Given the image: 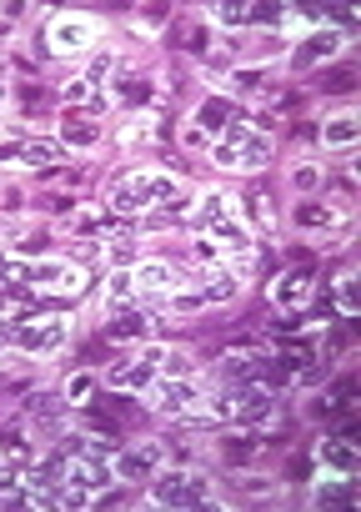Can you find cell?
<instances>
[{
    "instance_id": "cell-1",
    "label": "cell",
    "mask_w": 361,
    "mask_h": 512,
    "mask_svg": "<svg viewBox=\"0 0 361 512\" xmlns=\"http://www.w3.org/2000/svg\"><path fill=\"white\" fill-rule=\"evenodd\" d=\"M196 226H201L206 241H216L226 272H236V277L246 282V272L256 267V241H251L246 216H236V201H231L226 191H206L201 206H196Z\"/></svg>"
},
{
    "instance_id": "cell-2",
    "label": "cell",
    "mask_w": 361,
    "mask_h": 512,
    "mask_svg": "<svg viewBox=\"0 0 361 512\" xmlns=\"http://www.w3.org/2000/svg\"><path fill=\"white\" fill-rule=\"evenodd\" d=\"M86 287V267H66V262H51V256H11L0 251V292H81Z\"/></svg>"
},
{
    "instance_id": "cell-3",
    "label": "cell",
    "mask_w": 361,
    "mask_h": 512,
    "mask_svg": "<svg viewBox=\"0 0 361 512\" xmlns=\"http://www.w3.org/2000/svg\"><path fill=\"white\" fill-rule=\"evenodd\" d=\"M106 196H111V211L116 216H141V211H161L166 201H176L181 196V181L171 171H161V166H146V171L116 176Z\"/></svg>"
},
{
    "instance_id": "cell-4",
    "label": "cell",
    "mask_w": 361,
    "mask_h": 512,
    "mask_svg": "<svg viewBox=\"0 0 361 512\" xmlns=\"http://www.w3.org/2000/svg\"><path fill=\"white\" fill-rule=\"evenodd\" d=\"M146 402L151 412L161 417H176V422H191V427H216V412H211V387H201L196 377H156L146 387Z\"/></svg>"
},
{
    "instance_id": "cell-5",
    "label": "cell",
    "mask_w": 361,
    "mask_h": 512,
    "mask_svg": "<svg viewBox=\"0 0 361 512\" xmlns=\"http://www.w3.org/2000/svg\"><path fill=\"white\" fill-rule=\"evenodd\" d=\"M151 507L196 512V507H221V497H216V487L201 467H161L151 477Z\"/></svg>"
},
{
    "instance_id": "cell-6",
    "label": "cell",
    "mask_w": 361,
    "mask_h": 512,
    "mask_svg": "<svg viewBox=\"0 0 361 512\" xmlns=\"http://www.w3.org/2000/svg\"><path fill=\"white\" fill-rule=\"evenodd\" d=\"M206 156L221 171H261L271 161V136L261 126H251V121H231L226 136L206 146Z\"/></svg>"
},
{
    "instance_id": "cell-7",
    "label": "cell",
    "mask_w": 361,
    "mask_h": 512,
    "mask_svg": "<svg viewBox=\"0 0 361 512\" xmlns=\"http://www.w3.org/2000/svg\"><path fill=\"white\" fill-rule=\"evenodd\" d=\"M66 342H71L66 317H26L11 332V352H21V357H56Z\"/></svg>"
},
{
    "instance_id": "cell-8",
    "label": "cell",
    "mask_w": 361,
    "mask_h": 512,
    "mask_svg": "<svg viewBox=\"0 0 361 512\" xmlns=\"http://www.w3.org/2000/svg\"><path fill=\"white\" fill-rule=\"evenodd\" d=\"M231 121H241V106L231 101V96H206L196 111H191V121H186V146H211V141H221L226 136V126Z\"/></svg>"
},
{
    "instance_id": "cell-9",
    "label": "cell",
    "mask_w": 361,
    "mask_h": 512,
    "mask_svg": "<svg viewBox=\"0 0 361 512\" xmlns=\"http://www.w3.org/2000/svg\"><path fill=\"white\" fill-rule=\"evenodd\" d=\"M346 51V31H336V26H316L301 46H296V56H291V71H311V66H326V61H336Z\"/></svg>"
},
{
    "instance_id": "cell-10",
    "label": "cell",
    "mask_w": 361,
    "mask_h": 512,
    "mask_svg": "<svg viewBox=\"0 0 361 512\" xmlns=\"http://www.w3.org/2000/svg\"><path fill=\"white\" fill-rule=\"evenodd\" d=\"M91 41H96V21L91 16L66 11V16L51 21V51L56 56H81V51H91Z\"/></svg>"
},
{
    "instance_id": "cell-11",
    "label": "cell",
    "mask_w": 361,
    "mask_h": 512,
    "mask_svg": "<svg viewBox=\"0 0 361 512\" xmlns=\"http://www.w3.org/2000/svg\"><path fill=\"white\" fill-rule=\"evenodd\" d=\"M56 156H61V146L46 141V136H16V141L0 146V161H6V166H31V171L56 166Z\"/></svg>"
},
{
    "instance_id": "cell-12",
    "label": "cell",
    "mask_w": 361,
    "mask_h": 512,
    "mask_svg": "<svg viewBox=\"0 0 361 512\" xmlns=\"http://www.w3.org/2000/svg\"><path fill=\"white\" fill-rule=\"evenodd\" d=\"M161 377V347H151L146 357H136V362H126V367H116L106 382L116 387V392H136V397H146V387Z\"/></svg>"
},
{
    "instance_id": "cell-13",
    "label": "cell",
    "mask_w": 361,
    "mask_h": 512,
    "mask_svg": "<svg viewBox=\"0 0 361 512\" xmlns=\"http://www.w3.org/2000/svg\"><path fill=\"white\" fill-rule=\"evenodd\" d=\"M131 277H136L141 307H151L156 297H171V292H181V277H176V267H166V262H141V267H131Z\"/></svg>"
},
{
    "instance_id": "cell-14",
    "label": "cell",
    "mask_w": 361,
    "mask_h": 512,
    "mask_svg": "<svg viewBox=\"0 0 361 512\" xmlns=\"http://www.w3.org/2000/svg\"><path fill=\"white\" fill-rule=\"evenodd\" d=\"M161 447L156 442H141V447H131V452H116V482H151L156 472H161Z\"/></svg>"
},
{
    "instance_id": "cell-15",
    "label": "cell",
    "mask_w": 361,
    "mask_h": 512,
    "mask_svg": "<svg viewBox=\"0 0 361 512\" xmlns=\"http://www.w3.org/2000/svg\"><path fill=\"white\" fill-rule=\"evenodd\" d=\"M311 287H316V277H311V267H296V272H281V277L271 282V302H276L281 312H301V307H306V297H311Z\"/></svg>"
},
{
    "instance_id": "cell-16",
    "label": "cell",
    "mask_w": 361,
    "mask_h": 512,
    "mask_svg": "<svg viewBox=\"0 0 361 512\" xmlns=\"http://www.w3.org/2000/svg\"><path fill=\"white\" fill-rule=\"evenodd\" d=\"M151 327H156V317H151L146 307H131V312H111L106 337H111V342H121V347H131V342H146V337H151Z\"/></svg>"
},
{
    "instance_id": "cell-17",
    "label": "cell",
    "mask_w": 361,
    "mask_h": 512,
    "mask_svg": "<svg viewBox=\"0 0 361 512\" xmlns=\"http://www.w3.org/2000/svg\"><path fill=\"white\" fill-rule=\"evenodd\" d=\"M356 136H361V116H356V111H331V116L321 121V146H326V151H351Z\"/></svg>"
},
{
    "instance_id": "cell-18",
    "label": "cell",
    "mask_w": 361,
    "mask_h": 512,
    "mask_svg": "<svg viewBox=\"0 0 361 512\" xmlns=\"http://www.w3.org/2000/svg\"><path fill=\"white\" fill-rule=\"evenodd\" d=\"M311 502H316V507H351V502H356V477H346V472H321L316 487H311Z\"/></svg>"
},
{
    "instance_id": "cell-19",
    "label": "cell",
    "mask_w": 361,
    "mask_h": 512,
    "mask_svg": "<svg viewBox=\"0 0 361 512\" xmlns=\"http://www.w3.org/2000/svg\"><path fill=\"white\" fill-rule=\"evenodd\" d=\"M316 462H321V472H346V477H356L361 452H356L346 437H326V442L316 447Z\"/></svg>"
},
{
    "instance_id": "cell-20",
    "label": "cell",
    "mask_w": 361,
    "mask_h": 512,
    "mask_svg": "<svg viewBox=\"0 0 361 512\" xmlns=\"http://www.w3.org/2000/svg\"><path fill=\"white\" fill-rule=\"evenodd\" d=\"M96 141H101V126L91 116H66L61 121V146L66 151H91Z\"/></svg>"
},
{
    "instance_id": "cell-21",
    "label": "cell",
    "mask_w": 361,
    "mask_h": 512,
    "mask_svg": "<svg viewBox=\"0 0 361 512\" xmlns=\"http://www.w3.org/2000/svg\"><path fill=\"white\" fill-rule=\"evenodd\" d=\"M106 307H111V312H131V307H141V292H136L131 267H121V272L106 282Z\"/></svg>"
},
{
    "instance_id": "cell-22",
    "label": "cell",
    "mask_w": 361,
    "mask_h": 512,
    "mask_svg": "<svg viewBox=\"0 0 361 512\" xmlns=\"http://www.w3.org/2000/svg\"><path fill=\"white\" fill-rule=\"evenodd\" d=\"M0 457H6L11 467H26L36 457V442L21 432V427H0Z\"/></svg>"
},
{
    "instance_id": "cell-23",
    "label": "cell",
    "mask_w": 361,
    "mask_h": 512,
    "mask_svg": "<svg viewBox=\"0 0 361 512\" xmlns=\"http://www.w3.org/2000/svg\"><path fill=\"white\" fill-rule=\"evenodd\" d=\"M96 256H101V262H111V267H131V256H136V231L106 236V241L96 246Z\"/></svg>"
},
{
    "instance_id": "cell-24",
    "label": "cell",
    "mask_w": 361,
    "mask_h": 512,
    "mask_svg": "<svg viewBox=\"0 0 361 512\" xmlns=\"http://www.w3.org/2000/svg\"><path fill=\"white\" fill-rule=\"evenodd\" d=\"M111 96H116L121 111H146V106H151V86H146V81H121V76H116V81H111Z\"/></svg>"
},
{
    "instance_id": "cell-25",
    "label": "cell",
    "mask_w": 361,
    "mask_h": 512,
    "mask_svg": "<svg viewBox=\"0 0 361 512\" xmlns=\"http://www.w3.org/2000/svg\"><path fill=\"white\" fill-rule=\"evenodd\" d=\"M336 312H341V317H356V312H361V282H356L351 267L336 277Z\"/></svg>"
},
{
    "instance_id": "cell-26",
    "label": "cell",
    "mask_w": 361,
    "mask_h": 512,
    "mask_svg": "<svg viewBox=\"0 0 361 512\" xmlns=\"http://www.w3.org/2000/svg\"><path fill=\"white\" fill-rule=\"evenodd\" d=\"M221 31H236V26H256V6H211L206 11Z\"/></svg>"
},
{
    "instance_id": "cell-27",
    "label": "cell",
    "mask_w": 361,
    "mask_h": 512,
    "mask_svg": "<svg viewBox=\"0 0 361 512\" xmlns=\"http://www.w3.org/2000/svg\"><path fill=\"white\" fill-rule=\"evenodd\" d=\"M296 221H301L306 231H336V226H346V221H341V211H331V206H321V211H316V206H306Z\"/></svg>"
},
{
    "instance_id": "cell-28",
    "label": "cell",
    "mask_w": 361,
    "mask_h": 512,
    "mask_svg": "<svg viewBox=\"0 0 361 512\" xmlns=\"http://www.w3.org/2000/svg\"><path fill=\"white\" fill-rule=\"evenodd\" d=\"M96 397V377L91 372H71L66 377V402H91Z\"/></svg>"
},
{
    "instance_id": "cell-29",
    "label": "cell",
    "mask_w": 361,
    "mask_h": 512,
    "mask_svg": "<svg viewBox=\"0 0 361 512\" xmlns=\"http://www.w3.org/2000/svg\"><path fill=\"white\" fill-rule=\"evenodd\" d=\"M116 66H121V61H116V51H96V56H91V71H86V81H91V86H101L106 76H116Z\"/></svg>"
},
{
    "instance_id": "cell-30",
    "label": "cell",
    "mask_w": 361,
    "mask_h": 512,
    "mask_svg": "<svg viewBox=\"0 0 361 512\" xmlns=\"http://www.w3.org/2000/svg\"><path fill=\"white\" fill-rule=\"evenodd\" d=\"M321 186V171L316 166H296V191H316Z\"/></svg>"
},
{
    "instance_id": "cell-31",
    "label": "cell",
    "mask_w": 361,
    "mask_h": 512,
    "mask_svg": "<svg viewBox=\"0 0 361 512\" xmlns=\"http://www.w3.org/2000/svg\"><path fill=\"white\" fill-rule=\"evenodd\" d=\"M0 106H6V76H0Z\"/></svg>"
}]
</instances>
